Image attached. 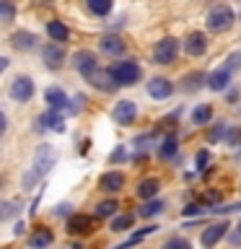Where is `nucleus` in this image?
I'll list each match as a JSON object with an SVG mask.
<instances>
[{"mask_svg":"<svg viewBox=\"0 0 241 249\" xmlns=\"http://www.w3.org/2000/svg\"><path fill=\"white\" fill-rule=\"evenodd\" d=\"M11 44H13V50H18V52H29L36 47V34H31V31H16L11 36Z\"/></svg>","mask_w":241,"mask_h":249,"instance_id":"20","label":"nucleus"},{"mask_svg":"<svg viewBox=\"0 0 241 249\" xmlns=\"http://www.w3.org/2000/svg\"><path fill=\"white\" fill-rule=\"evenodd\" d=\"M13 16H16L13 0H0V18H3V23H11Z\"/></svg>","mask_w":241,"mask_h":249,"instance_id":"30","label":"nucleus"},{"mask_svg":"<svg viewBox=\"0 0 241 249\" xmlns=\"http://www.w3.org/2000/svg\"><path fill=\"white\" fill-rule=\"evenodd\" d=\"M239 135H241V130L236 127V124H231L228 132H225V140H223V143H225V145H236V143H239Z\"/></svg>","mask_w":241,"mask_h":249,"instance_id":"33","label":"nucleus"},{"mask_svg":"<svg viewBox=\"0 0 241 249\" xmlns=\"http://www.w3.org/2000/svg\"><path fill=\"white\" fill-rule=\"evenodd\" d=\"M36 130H54V132H65V117H62V109H50V112L36 117Z\"/></svg>","mask_w":241,"mask_h":249,"instance_id":"7","label":"nucleus"},{"mask_svg":"<svg viewBox=\"0 0 241 249\" xmlns=\"http://www.w3.org/2000/svg\"><path fill=\"white\" fill-rule=\"evenodd\" d=\"M161 210H163V202H161V200H153V197H151V200H145V202H143V208H140L138 213L143 215V218H153V215H158Z\"/></svg>","mask_w":241,"mask_h":249,"instance_id":"27","label":"nucleus"},{"mask_svg":"<svg viewBox=\"0 0 241 249\" xmlns=\"http://www.w3.org/2000/svg\"><path fill=\"white\" fill-rule=\"evenodd\" d=\"M109 73L120 86H135L140 81V75H143V70H140L135 60H122V62H114L109 68Z\"/></svg>","mask_w":241,"mask_h":249,"instance_id":"2","label":"nucleus"},{"mask_svg":"<svg viewBox=\"0 0 241 249\" xmlns=\"http://www.w3.org/2000/svg\"><path fill=\"white\" fill-rule=\"evenodd\" d=\"M148 93H151L153 99L163 101V99H169L171 93H174V83H171L169 78L155 75V78H151V81H148Z\"/></svg>","mask_w":241,"mask_h":249,"instance_id":"12","label":"nucleus"},{"mask_svg":"<svg viewBox=\"0 0 241 249\" xmlns=\"http://www.w3.org/2000/svg\"><path fill=\"white\" fill-rule=\"evenodd\" d=\"M8 93H11L13 101H29L31 96H34V81H31L29 75L13 78V83H11V89H8Z\"/></svg>","mask_w":241,"mask_h":249,"instance_id":"6","label":"nucleus"},{"mask_svg":"<svg viewBox=\"0 0 241 249\" xmlns=\"http://www.w3.org/2000/svg\"><path fill=\"white\" fill-rule=\"evenodd\" d=\"M233 21H236V16L228 5H213L207 13V29L213 31V34H223V31H228L233 26Z\"/></svg>","mask_w":241,"mask_h":249,"instance_id":"3","label":"nucleus"},{"mask_svg":"<svg viewBox=\"0 0 241 249\" xmlns=\"http://www.w3.org/2000/svg\"><path fill=\"white\" fill-rule=\"evenodd\" d=\"M44 99H47V104H50V109H70L68 93L62 91V89H57V86L47 89V91H44Z\"/></svg>","mask_w":241,"mask_h":249,"instance_id":"18","label":"nucleus"},{"mask_svg":"<svg viewBox=\"0 0 241 249\" xmlns=\"http://www.w3.org/2000/svg\"><path fill=\"white\" fill-rule=\"evenodd\" d=\"M197 213H200L197 205H187V208L182 210V215H197Z\"/></svg>","mask_w":241,"mask_h":249,"instance_id":"38","label":"nucleus"},{"mask_svg":"<svg viewBox=\"0 0 241 249\" xmlns=\"http://www.w3.org/2000/svg\"><path fill=\"white\" fill-rule=\"evenodd\" d=\"M231 70H233V68H228V65L213 70V73L207 75V89H210V91H223L225 86L231 83Z\"/></svg>","mask_w":241,"mask_h":249,"instance_id":"15","label":"nucleus"},{"mask_svg":"<svg viewBox=\"0 0 241 249\" xmlns=\"http://www.w3.org/2000/svg\"><path fill=\"white\" fill-rule=\"evenodd\" d=\"M210 120H213V107L210 104H197L192 109V122L194 124H207Z\"/></svg>","mask_w":241,"mask_h":249,"instance_id":"26","label":"nucleus"},{"mask_svg":"<svg viewBox=\"0 0 241 249\" xmlns=\"http://www.w3.org/2000/svg\"><path fill=\"white\" fill-rule=\"evenodd\" d=\"M117 208H120V202H117V200H104V202H99V205H96V215L99 218H109V215L117 213Z\"/></svg>","mask_w":241,"mask_h":249,"instance_id":"29","label":"nucleus"},{"mask_svg":"<svg viewBox=\"0 0 241 249\" xmlns=\"http://www.w3.org/2000/svg\"><path fill=\"white\" fill-rule=\"evenodd\" d=\"M135 117H138V104H135V101L124 99V101H117V104H114L112 120L117 124H132V122H135Z\"/></svg>","mask_w":241,"mask_h":249,"instance_id":"8","label":"nucleus"},{"mask_svg":"<svg viewBox=\"0 0 241 249\" xmlns=\"http://www.w3.org/2000/svg\"><path fill=\"white\" fill-rule=\"evenodd\" d=\"M184 52L189 54V57H202V54L207 52V36L202 34V31H192V34H187Z\"/></svg>","mask_w":241,"mask_h":249,"instance_id":"11","label":"nucleus"},{"mask_svg":"<svg viewBox=\"0 0 241 249\" xmlns=\"http://www.w3.org/2000/svg\"><path fill=\"white\" fill-rule=\"evenodd\" d=\"M16 213V205H13V202H5V205H3V213H0V218H3V221H8V218H11Z\"/></svg>","mask_w":241,"mask_h":249,"instance_id":"37","label":"nucleus"},{"mask_svg":"<svg viewBox=\"0 0 241 249\" xmlns=\"http://www.w3.org/2000/svg\"><path fill=\"white\" fill-rule=\"evenodd\" d=\"M99 187L104 192H120L124 187V174L122 171H106V174L99 177Z\"/></svg>","mask_w":241,"mask_h":249,"instance_id":"16","label":"nucleus"},{"mask_svg":"<svg viewBox=\"0 0 241 249\" xmlns=\"http://www.w3.org/2000/svg\"><path fill=\"white\" fill-rule=\"evenodd\" d=\"M124 39H120L117 34H104L101 36V42H99V50L109 54V57H120V54H124Z\"/></svg>","mask_w":241,"mask_h":249,"instance_id":"13","label":"nucleus"},{"mask_svg":"<svg viewBox=\"0 0 241 249\" xmlns=\"http://www.w3.org/2000/svg\"><path fill=\"white\" fill-rule=\"evenodd\" d=\"M155 231H158V226H145V229H143V231H138V233H132V236H130L127 241H124V244H122V249H124V247H127V244H138V241H140V239H145V236H151V233H155Z\"/></svg>","mask_w":241,"mask_h":249,"instance_id":"31","label":"nucleus"},{"mask_svg":"<svg viewBox=\"0 0 241 249\" xmlns=\"http://www.w3.org/2000/svg\"><path fill=\"white\" fill-rule=\"evenodd\" d=\"M231 241H241V223H239V231H236V233H233V236H231Z\"/></svg>","mask_w":241,"mask_h":249,"instance_id":"39","label":"nucleus"},{"mask_svg":"<svg viewBox=\"0 0 241 249\" xmlns=\"http://www.w3.org/2000/svg\"><path fill=\"white\" fill-rule=\"evenodd\" d=\"M210 159H213V156H210V151H200V153H197V159H194V163H197V169H200V171H205V169H207V163H210Z\"/></svg>","mask_w":241,"mask_h":249,"instance_id":"34","label":"nucleus"},{"mask_svg":"<svg viewBox=\"0 0 241 249\" xmlns=\"http://www.w3.org/2000/svg\"><path fill=\"white\" fill-rule=\"evenodd\" d=\"M54 159H57V156H54V148L44 143V145L36 151V156H34V166H31V171L26 174V187H31L36 179H42L47 171L54 166Z\"/></svg>","mask_w":241,"mask_h":249,"instance_id":"1","label":"nucleus"},{"mask_svg":"<svg viewBox=\"0 0 241 249\" xmlns=\"http://www.w3.org/2000/svg\"><path fill=\"white\" fill-rule=\"evenodd\" d=\"M176 151H179V138H176V132H169V135L161 140V145H158V156L163 161H171L176 156Z\"/></svg>","mask_w":241,"mask_h":249,"instance_id":"21","label":"nucleus"},{"mask_svg":"<svg viewBox=\"0 0 241 249\" xmlns=\"http://www.w3.org/2000/svg\"><path fill=\"white\" fill-rule=\"evenodd\" d=\"M202 86H207V75L202 73V70L187 73V75L182 78V91H184V93H194V91H200Z\"/></svg>","mask_w":241,"mask_h":249,"instance_id":"19","label":"nucleus"},{"mask_svg":"<svg viewBox=\"0 0 241 249\" xmlns=\"http://www.w3.org/2000/svg\"><path fill=\"white\" fill-rule=\"evenodd\" d=\"M68 231L70 233H78V236H86V233L93 231V221L91 215H83V213H75L68 218Z\"/></svg>","mask_w":241,"mask_h":249,"instance_id":"14","label":"nucleus"},{"mask_svg":"<svg viewBox=\"0 0 241 249\" xmlns=\"http://www.w3.org/2000/svg\"><path fill=\"white\" fill-rule=\"evenodd\" d=\"M166 247L171 249V247H182V249H189V241L187 239H169L166 241Z\"/></svg>","mask_w":241,"mask_h":249,"instance_id":"36","label":"nucleus"},{"mask_svg":"<svg viewBox=\"0 0 241 249\" xmlns=\"http://www.w3.org/2000/svg\"><path fill=\"white\" fill-rule=\"evenodd\" d=\"M47 34H50V39H54V42H65L70 36V29L62 21H50L47 23Z\"/></svg>","mask_w":241,"mask_h":249,"instance_id":"23","label":"nucleus"},{"mask_svg":"<svg viewBox=\"0 0 241 249\" xmlns=\"http://www.w3.org/2000/svg\"><path fill=\"white\" fill-rule=\"evenodd\" d=\"M158 190H161V182H158V179H143V182L138 184V197L151 200V197H155V195H158Z\"/></svg>","mask_w":241,"mask_h":249,"instance_id":"22","label":"nucleus"},{"mask_svg":"<svg viewBox=\"0 0 241 249\" xmlns=\"http://www.w3.org/2000/svg\"><path fill=\"white\" fill-rule=\"evenodd\" d=\"M179 54V44L174 36H163L161 42H155L153 47V62L155 65H174Z\"/></svg>","mask_w":241,"mask_h":249,"instance_id":"4","label":"nucleus"},{"mask_svg":"<svg viewBox=\"0 0 241 249\" xmlns=\"http://www.w3.org/2000/svg\"><path fill=\"white\" fill-rule=\"evenodd\" d=\"M86 81H88L91 86H93V89H99V91H106V93H112V91H117V89H120V83H117L114 81V78H112V73H109V70H93V73L88 75V78H86Z\"/></svg>","mask_w":241,"mask_h":249,"instance_id":"10","label":"nucleus"},{"mask_svg":"<svg viewBox=\"0 0 241 249\" xmlns=\"http://www.w3.org/2000/svg\"><path fill=\"white\" fill-rule=\"evenodd\" d=\"M225 132H228V124H225V122H218L215 127L210 130L207 140H210V143H218V140H225Z\"/></svg>","mask_w":241,"mask_h":249,"instance_id":"32","label":"nucleus"},{"mask_svg":"<svg viewBox=\"0 0 241 249\" xmlns=\"http://www.w3.org/2000/svg\"><path fill=\"white\" fill-rule=\"evenodd\" d=\"M88 145H91V143L86 140V143H81V148H78V151H81V153H88Z\"/></svg>","mask_w":241,"mask_h":249,"instance_id":"40","label":"nucleus"},{"mask_svg":"<svg viewBox=\"0 0 241 249\" xmlns=\"http://www.w3.org/2000/svg\"><path fill=\"white\" fill-rule=\"evenodd\" d=\"M42 60H44V65L50 70H60L62 65H65V47L52 39L50 44L42 47Z\"/></svg>","mask_w":241,"mask_h":249,"instance_id":"5","label":"nucleus"},{"mask_svg":"<svg viewBox=\"0 0 241 249\" xmlns=\"http://www.w3.org/2000/svg\"><path fill=\"white\" fill-rule=\"evenodd\" d=\"M132 221H135V215H132V213H124V215H120V218H114V221H112V231H114V233L127 231V229H132Z\"/></svg>","mask_w":241,"mask_h":249,"instance_id":"28","label":"nucleus"},{"mask_svg":"<svg viewBox=\"0 0 241 249\" xmlns=\"http://www.w3.org/2000/svg\"><path fill=\"white\" fill-rule=\"evenodd\" d=\"M127 159V151H124V145H117V151L112 153V163H117V161H124Z\"/></svg>","mask_w":241,"mask_h":249,"instance_id":"35","label":"nucleus"},{"mask_svg":"<svg viewBox=\"0 0 241 249\" xmlns=\"http://www.w3.org/2000/svg\"><path fill=\"white\" fill-rule=\"evenodd\" d=\"M228 229H231L228 223H215V226H210V229H205V231H202V236H200L202 247H213V244H218V241L225 236V231H228Z\"/></svg>","mask_w":241,"mask_h":249,"instance_id":"17","label":"nucleus"},{"mask_svg":"<svg viewBox=\"0 0 241 249\" xmlns=\"http://www.w3.org/2000/svg\"><path fill=\"white\" fill-rule=\"evenodd\" d=\"M52 241H54V233H52L50 229H39L36 233H31L29 247H34V249H39V247H50Z\"/></svg>","mask_w":241,"mask_h":249,"instance_id":"25","label":"nucleus"},{"mask_svg":"<svg viewBox=\"0 0 241 249\" xmlns=\"http://www.w3.org/2000/svg\"><path fill=\"white\" fill-rule=\"evenodd\" d=\"M73 68L81 73L83 78H88L93 70H99V62H96V54L88 52V50H78L73 54Z\"/></svg>","mask_w":241,"mask_h":249,"instance_id":"9","label":"nucleus"},{"mask_svg":"<svg viewBox=\"0 0 241 249\" xmlns=\"http://www.w3.org/2000/svg\"><path fill=\"white\" fill-rule=\"evenodd\" d=\"M86 5H88V11L93 16H99V18H104V16L112 13V5L114 0H86Z\"/></svg>","mask_w":241,"mask_h":249,"instance_id":"24","label":"nucleus"}]
</instances>
